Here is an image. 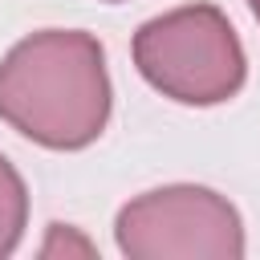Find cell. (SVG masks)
Here are the masks:
<instances>
[{"mask_svg":"<svg viewBox=\"0 0 260 260\" xmlns=\"http://www.w3.org/2000/svg\"><path fill=\"white\" fill-rule=\"evenodd\" d=\"M61 252H77V256H93V244L85 236H77L69 223H49V240L41 244V256H61Z\"/></svg>","mask_w":260,"mask_h":260,"instance_id":"5","label":"cell"},{"mask_svg":"<svg viewBox=\"0 0 260 260\" xmlns=\"http://www.w3.org/2000/svg\"><path fill=\"white\" fill-rule=\"evenodd\" d=\"M114 240L130 260H236L248 248L240 211L199 183L134 195L114 219Z\"/></svg>","mask_w":260,"mask_h":260,"instance_id":"3","label":"cell"},{"mask_svg":"<svg viewBox=\"0 0 260 260\" xmlns=\"http://www.w3.org/2000/svg\"><path fill=\"white\" fill-rule=\"evenodd\" d=\"M24 223H28V191H24V179L0 154V260L16 252V244L24 236Z\"/></svg>","mask_w":260,"mask_h":260,"instance_id":"4","label":"cell"},{"mask_svg":"<svg viewBox=\"0 0 260 260\" xmlns=\"http://www.w3.org/2000/svg\"><path fill=\"white\" fill-rule=\"evenodd\" d=\"M106 53L85 28H41L0 57V122L49 150H81L110 122Z\"/></svg>","mask_w":260,"mask_h":260,"instance_id":"1","label":"cell"},{"mask_svg":"<svg viewBox=\"0 0 260 260\" xmlns=\"http://www.w3.org/2000/svg\"><path fill=\"white\" fill-rule=\"evenodd\" d=\"M248 8L256 12V20H260V0H248Z\"/></svg>","mask_w":260,"mask_h":260,"instance_id":"6","label":"cell"},{"mask_svg":"<svg viewBox=\"0 0 260 260\" xmlns=\"http://www.w3.org/2000/svg\"><path fill=\"white\" fill-rule=\"evenodd\" d=\"M130 53L146 85L183 106H219L248 77L244 45L215 4H183L146 20Z\"/></svg>","mask_w":260,"mask_h":260,"instance_id":"2","label":"cell"}]
</instances>
